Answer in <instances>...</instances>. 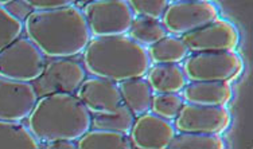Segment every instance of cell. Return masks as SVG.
Masks as SVG:
<instances>
[{
    "instance_id": "6da1fadb",
    "label": "cell",
    "mask_w": 253,
    "mask_h": 149,
    "mask_svg": "<svg viewBox=\"0 0 253 149\" xmlns=\"http://www.w3.org/2000/svg\"><path fill=\"white\" fill-rule=\"evenodd\" d=\"M23 30L46 58L78 57L92 39L83 11L76 5L33 11Z\"/></svg>"
},
{
    "instance_id": "7a4b0ae2",
    "label": "cell",
    "mask_w": 253,
    "mask_h": 149,
    "mask_svg": "<svg viewBox=\"0 0 253 149\" xmlns=\"http://www.w3.org/2000/svg\"><path fill=\"white\" fill-rule=\"evenodd\" d=\"M27 120L41 145L58 140L77 141L92 128V114L76 94L68 93L39 97Z\"/></svg>"
},
{
    "instance_id": "3957f363",
    "label": "cell",
    "mask_w": 253,
    "mask_h": 149,
    "mask_svg": "<svg viewBox=\"0 0 253 149\" xmlns=\"http://www.w3.org/2000/svg\"><path fill=\"white\" fill-rule=\"evenodd\" d=\"M86 73L112 82L144 77L151 66L147 48L128 35L90 39L83 53Z\"/></svg>"
},
{
    "instance_id": "277c9868",
    "label": "cell",
    "mask_w": 253,
    "mask_h": 149,
    "mask_svg": "<svg viewBox=\"0 0 253 149\" xmlns=\"http://www.w3.org/2000/svg\"><path fill=\"white\" fill-rule=\"evenodd\" d=\"M182 69L187 81L232 82L243 73L244 62L236 51H198L189 54Z\"/></svg>"
},
{
    "instance_id": "5b68a950",
    "label": "cell",
    "mask_w": 253,
    "mask_h": 149,
    "mask_svg": "<svg viewBox=\"0 0 253 149\" xmlns=\"http://www.w3.org/2000/svg\"><path fill=\"white\" fill-rule=\"evenodd\" d=\"M46 57L27 37L16 38L0 50V77L33 82L42 74Z\"/></svg>"
},
{
    "instance_id": "8992f818",
    "label": "cell",
    "mask_w": 253,
    "mask_h": 149,
    "mask_svg": "<svg viewBox=\"0 0 253 149\" xmlns=\"http://www.w3.org/2000/svg\"><path fill=\"white\" fill-rule=\"evenodd\" d=\"M81 11L93 38L126 35L135 16L126 0L88 1Z\"/></svg>"
},
{
    "instance_id": "52a82bcc",
    "label": "cell",
    "mask_w": 253,
    "mask_h": 149,
    "mask_svg": "<svg viewBox=\"0 0 253 149\" xmlns=\"http://www.w3.org/2000/svg\"><path fill=\"white\" fill-rule=\"evenodd\" d=\"M86 74L83 62L76 58H46L43 72L31 85L38 98L54 93L74 94Z\"/></svg>"
},
{
    "instance_id": "ba28073f",
    "label": "cell",
    "mask_w": 253,
    "mask_h": 149,
    "mask_svg": "<svg viewBox=\"0 0 253 149\" xmlns=\"http://www.w3.org/2000/svg\"><path fill=\"white\" fill-rule=\"evenodd\" d=\"M217 18H219V10L214 3L209 0H194L170 3L161 22L169 34L180 38Z\"/></svg>"
},
{
    "instance_id": "9c48e42d",
    "label": "cell",
    "mask_w": 253,
    "mask_h": 149,
    "mask_svg": "<svg viewBox=\"0 0 253 149\" xmlns=\"http://www.w3.org/2000/svg\"><path fill=\"white\" fill-rule=\"evenodd\" d=\"M232 124V115L225 106L183 104L174 120L178 132L224 135Z\"/></svg>"
},
{
    "instance_id": "30bf717a",
    "label": "cell",
    "mask_w": 253,
    "mask_h": 149,
    "mask_svg": "<svg viewBox=\"0 0 253 149\" xmlns=\"http://www.w3.org/2000/svg\"><path fill=\"white\" fill-rule=\"evenodd\" d=\"M191 53L234 51L240 43L239 29L228 19L217 18L200 29L180 37Z\"/></svg>"
},
{
    "instance_id": "8fae6325",
    "label": "cell",
    "mask_w": 253,
    "mask_h": 149,
    "mask_svg": "<svg viewBox=\"0 0 253 149\" xmlns=\"http://www.w3.org/2000/svg\"><path fill=\"white\" fill-rule=\"evenodd\" d=\"M38 101L31 82L0 77V120L23 121Z\"/></svg>"
},
{
    "instance_id": "7c38bea8",
    "label": "cell",
    "mask_w": 253,
    "mask_h": 149,
    "mask_svg": "<svg viewBox=\"0 0 253 149\" xmlns=\"http://www.w3.org/2000/svg\"><path fill=\"white\" fill-rule=\"evenodd\" d=\"M176 135L174 122L147 112L137 115L129 132L132 147L137 149H166Z\"/></svg>"
},
{
    "instance_id": "4fadbf2b",
    "label": "cell",
    "mask_w": 253,
    "mask_h": 149,
    "mask_svg": "<svg viewBox=\"0 0 253 149\" xmlns=\"http://www.w3.org/2000/svg\"><path fill=\"white\" fill-rule=\"evenodd\" d=\"M74 94L90 114L112 113L123 104L116 82L94 75L85 78Z\"/></svg>"
},
{
    "instance_id": "5bb4252c",
    "label": "cell",
    "mask_w": 253,
    "mask_h": 149,
    "mask_svg": "<svg viewBox=\"0 0 253 149\" xmlns=\"http://www.w3.org/2000/svg\"><path fill=\"white\" fill-rule=\"evenodd\" d=\"M180 93L186 104L206 106H226L233 97L230 82L224 81H190Z\"/></svg>"
},
{
    "instance_id": "9a60e30c",
    "label": "cell",
    "mask_w": 253,
    "mask_h": 149,
    "mask_svg": "<svg viewBox=\"0 0 253 149\" xmlns=\"http://www.w3.org/2000/svg\"><path fill=\"white\" fill-rule=\"evenodd\" d=\"M152 93H180L187 83L178 63H154L146 74Z\"/></svg>"
},
{
    "instance_id": "2e32d148",
    "label": "cell",
    "mask_w": 253,
    "mask_h": 149,
    "mask_svg": "<svg viewBox=\"0 0 253 149\" xmlns=\"http://www.w3.org/2000/svg\"><path fill=\"white\" fill-rule=\"evenodd\" d=\"M122 96V102L133 113L135 117L150 112L152 102V93L146 77L126 79L117 83Z\"/></svg>"
},
{
    "instance_id": "e0dca14e",
    "label": "cell",
    "mask_w": 253,
    "mask_h": 149,
    "mask_svg": "<svg viewBox=\"0 0 253 149\" xmlns=\"http://www.w3.org/2000/svg\"><path fill=\"white\" fill-rule=\"evenodd\" d=\"M151 63H178L183 62L191 53L183 40L175 35H166L165 38L147 47Z\"/></svg>"
},
{
    "instance_id": "ac0fdd59",
    "label": "cell",
    "mask_w": 253,
    "mask_h": 149,
    "mask_svg": "<svg viewBox=\"0 0 253 149\" xmlns=\"http://www.w3.org/2000/svg\"><path fill=\"white\" fill-rule=\"evenodd\" d=\"M78 149H131L129 136L111 130L90 129L77 140Z\"/></svg>"
},
{
    "instance_id": "d6986e66",
    "label": "cell",
    "mask_w": 253,
    "mask_h": 149,
    "mask_svg": "<svg viewBox=\"0 0 253 149\" xmlns=\"http://www.w3.org/2000/svg\"><path fill=\"white\" fill-rule=\"evenodd\" d=\"M38 140L22 121L0 120V148H41Z\"/></svg>"
},
{
    "instance_id": "ffe728a7",
    "label": "cell",
    "mask_w": 253,
    "mask_h": 149,
    "mask_svg": "<svg viewBox=\"0 0 253 149\" xmlns=\"http://www.w3.org/2000/svg\"><path fill=\"white\" fill-rule=\"evenodd\" d=\"M169 35L167 30L161 20L144 18V16H133L131 27L128 31V37L141 44L143 47H148L156 43L158 40Z\"/></svg>"
},
{
    "instance_id": "44dd1931",
    "label": "cell",
    "mask_w": 253,
    "mask_h": 149,
    "mask_svg": "<svg viewBox=\"0 0 253 149\" xmlns=\"http://www.w3.org/2000/svg\"><path fill=\"white\" fill-rule=\"evenodd\" d=\"M135 115L124 104L117 108L112 113H98L92 115L93 129L111 130L123 135L129 136L132 125L135 122Z\"/></svg>"
},
{
    "instance_id": "7402d4cb",
    "label": "cell",
    "mask_w": 253,
    "mask_h": 149,
    "mask_svg": "<svg viewBox=\"0 0 253 149\" xmlns=\"http://www.w3.org/2000/svg\"><path fill=\"white\" fill-rule=\"evenodd\" d=\"M170 149H224L225 140L219 135L179 132L169 145Z\"/></svg>"
},
{
    "instance_id": "603a6c76",
    "label": "cell",
    "mask_w": 253,
    "mask_h": 149,
    "mask_svg": "<svg viewBox=\"0 0 253 149\" xmlns=\"http://www.w3.org/2000/svg\"><path fill=\"white\" fill-rule=\"evenodd\" d=\"M185 101L179 93H156L152 96L151 109L154 114L174 121Z\"/></svg>"
},
{
    "instance_id": "cb8c5ba5",
    "label": "cell",
    "mask_w": 253,
    "mask_h": 149,
    "mask_svg": "<svg viewBox=\"0 0 253 149\" xmlns=\"http://www.w3.org/2000/svg\"><path fill=\"white\" fill-rule=\"evenodd\" d=\"M22 33L23 22L14 18L3 5H0V50L19 38Z\"/></svg>"
},
{
    "instance_id": "d4e9b609",
    "label": "cell",
    "mask_w": 253,
    "mask_h": 149,
    "mask_svg": "<svg viewBox=\"0 0 253 149\" xmlns=\"http://www.w3.org/2000/svg\"><path fill=\"white\" fill-rule=\"evenodd\" d=\"M171 0H126L135 16L161 20Z\"/></svg>"
},
{
    "instance_id": "484cf974",
    "label": "cell",
    "mask_w": 253,
    "mask_h": 149,
    "mask_svg": "<svg viewBox=\"0 0 253 149\" xmlns=\"http://www.w3.org/2000/svg\"><path fill=\"white\" fill-rule=\"evenodd\" d=\"M33 11L55 10L68 5H74L78 0H22Z\"/></svg>"
},
{
    "instance_id": "4316f807",
    "label": "cell",
    "mask_w": 253,
    "mask_h": 149,
    "mask_svg": "<svg viewBox=\"0 0 253 149\" xmlns=\"http://www.w3.org/2000/svg\"><path fill=\"white\" fill-rule=\"evenodd\" d=\"M5 10L8 11L14 18L19 19L20 22H25V19L29 16L33 10L30 8L29 5L23 3L22 0H12L10 3H7L5 5H3Z\"/></svg>"
},
{
    "instance_id": "83f0119b",
    "label": "cell",
    "mask_w": 253,
    "mask_h": 149,
    "mask_svg": "<svg viewBox=\"0 0 253 149\" xmlns=\"http://www.w3.org/2000/svg\"><path fill=\"white\" fill-rule=\"evenodd\" d=\"M46 148L49 149H76L77 144L76 141H68V140H58V141H53L49 144L44 145Z\"/></svg>"
},
{
    "instance_id": "f1b7e54d",
    "label": "cell",
    "mask_w": 253,
    "mask_h": 149,
    "mask_svg": "<svg viewBox=\"0 0 253 149\" xmlns=\"http://www.w3.org/2000/svg\"><path fill=\"white\" fill-rule=\"evenodd\" d=\"M12 0H0V5H5L7 3H10Z\"/></svg>"
},
{
    "instance_id": "f546056e",
    "label": "cell",
    "mask_w": 253,
    "mask_h": 149,
    "mask_svg": "<svg viewBox=\"0 0 253 149\" xmlns=\"http://www.w3.org/2000/svg\"><path fill=\"white\" fill-rule=\"evenodd\" d=\"M172 1H194V0H172Z\"/></svg>"
},
{
    "instance_id": "4dcf8cb0",
    "label": "cell",
    "mask_w": 253,
    "mask_h": 149,
    "mask_svg": "<svg viewBox=\"0 0 253 149\" xmlns=\"http://www.w3.org/2000/svg\"><path fill=\"white\" fill-rule=\"evenodd\" d=\"M83 1H85V3H88V1H96V0H83Z\"/></svg>"
}]
</instances>
